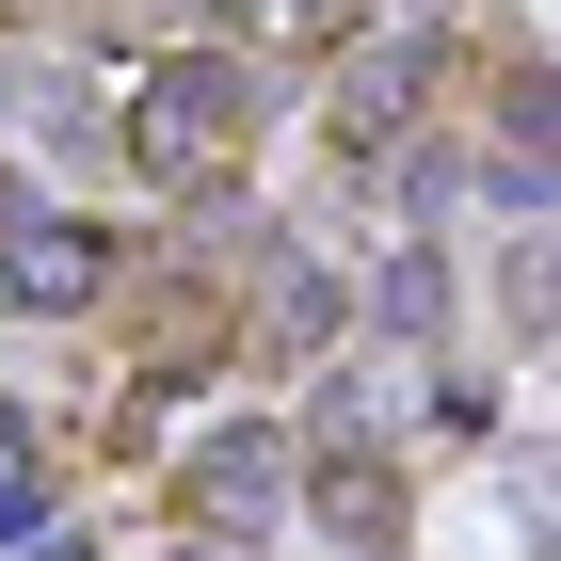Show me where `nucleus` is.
<instances>
[{"mask_svg":"<svg viewBox=\"0 0 561 561\" xmlns=\"http://www.w3.org/2000/svg\"><path fill=\"white\" fill-rule=\"evenodd\" d=\"M161 561H209V546H161Z\"/></svg>","mask_w":561,"mask_h":561,"instance_id":"8","label":"nucleus"},{"mask_svg":"<svg viewBox=\"0 0 561 561\" xmlns=\"http://www.w3.org/2000/svg\"><path fill=\"white\" fill-rule=\"evenodd\" d=\"M417 81H433V33L353 48V65H337V113H353V145H386V113H417Z\"/></svg>","mask_w":561,"mask_h":561,"instance_id":"3","label":"nucleus"},{"mask_svg":"<svg viewBox=\"0 0 561 561\" xmlns=\"http://www.w3.org/2000/svg\"><path fill=\"white\" fill-rule=\"evenodd\" d=\"M33 529H48V481H33V433L0 417V546H33Z\"/></svg>","mask_w":561,"mask_h":561,"instance_id":"6","label":"nucleus"},{"mask_svg":"<svg viewBox=\"0 0 561 561\" xmlns=\"http://www.w3.org/2000/svg\"><path fill=\"white\" fill-rule=\"evenodd\" d=\"M0 257H16V305H81L96 289V241H81V225H16Z\"/></svg>","mask_w":561,"mask_h":561,"instance_id":"4","label":"nucleus"},{"mask_svg":"<svg viewBox=\"0 0 561 561\" xmlns=\"http://www.w3.org/2000/svg\"><path fill=\"white\" fill-rule=\"evenodd\" d=\"M241 113H257V65H225V48H193V65H161V81H145L129 145H145V176H209L225 145H241Z\"/></svg>","mask_w":561,"mask_h":561,"instance_id":"1","label":"nucleus"},{"mask_svg":"<svg viewBox=\"0 0 561 561\" xmlns=\"http://www.w3.org/2000/svg\"><path fill=\"white\" fill-rule=\"evenodd\" d=\"M0 561H96V546H81V529H65V514H48L33 546H0Z\"/></svg>","mask_w":561,"mask_h":561,"instance_id":"7","label":"nucleus"},{"mask_svg":"<svg viewBox=\"0 0 561 561\" xmlns=\"http://www.w3.org/2000/svg\"><path fill=\"white\" fill-rule=\"evenodd\" d=\"M386 321H401V337H449V321H466V257H433V241H417V257L386 273Z\"/></svg>","mask_w":561,"mask_h":561,"instance_id":"5","label":"nucleus"},{"mask_svg":"<svg viewBox=\"0 0 561 561\" xmlns=\"http://www.w3.org/2000/svg\"><path fill=\"white\" fill-rule=\"evenodd\" d=\"M193 514L209 529H273L289 514V433H209L193 449Z\"/></svg>","mask_w":561,"mask_h":561,"instance_id":"2","label":"nucleus"}]
</instances>
